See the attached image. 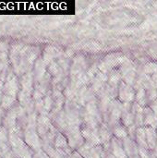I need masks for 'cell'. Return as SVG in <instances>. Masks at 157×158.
<instances>
[{"label":"cell","mask_w":157,"mask_h":158,"mask_svg":"<svg viewBox=\"0 0 157 158\" xmlns=\"http://www.w3.org/2000/svg\"><path fill=\"white\" fill-rule=\"evenodd\" d=\"M120 96L121 99H123L124 101H129V102L131 101L133 99V92L131 88H130L125 84H122L120 89Z\"/></svg>","instance_id":"cell-5"},{"label":"cell","mask_w":157,"mask_h":158,"mask_svg":"<svg viewBox=\"0 0 157 158\" xmlns=\"http://www.w3.org/2000/svg\"><path fill=\"white\" fill-rule=\"evenodd\" d=\"M136 142L137 145L139 148H144V149H149L147 143H146V136H145V130L144 128H139L136 131Z\"/></svg>","instance_id":"cell-4"},{"label":"cell","mask_w":157,"mask_h":158,"mask_svg":"<svg viewBox=\"0 0 157 158\" xmlns=\"http://www.w3.org/2000/svg\"><path fill=\"white\" fill-rule=\"evenodd\" d=\"M144 130H145L146 143H147L148 148L151 150H155L156 148L157 133L155 132V129L151 127H147Z\"/></svg>","instance_id":"cell-3"},{"label":"cell","mask_w":157,"mask_h":158,"mask_svg":"<svg viewBox=\"0 0 157 158\" xmlns=\"http://www.w3.org/2000/svg\"><path fill=\"white\" fill-rule=\"evenodd\" d=\"M110 148H111L112 156L115 158H128L125 153V150L123 148V144H121V143L118 139L112 140Z\"/></svg>","instance_id":"cell-2"},{"label":"cell","mask_w":157,"mask_h":158,"mask_svg":"<svg viewBox=\"0 0 157 158\" xmlns=\"http://www.w3.org/2000/svg\"><path fill=\"white\" fill-rule=\"evenodd\" d=\"M100 136H101V139H102V141H103L104 143H107V142H109V140H110V133H109L108 130H106V129H105V128L101 131Z\"/></svg>","instance_id":"cell-8"},{"label":"cell","mask_w":157,"mask_h":158,"mask_svg":"<svg viewBox=\"0 0 157 158\" xmlns=\"http://www.w3.org/2000/svg\"><path fill=\"white\" fill-rule=\"evenodd\" d=\"M123 148L128 158H140L139 147L130 138L124 139Z\"/></svg>","instance_id":"cell-1"},{"label":"cell","mask_w":157,"mask_h":158,"mask_svg":"<svg viewBox=\"0 0 157 158\" xmlns=\"http://www.w3.org/2000/svg\"><path fill=\"white\" fill-rule=\"evenodd\" d=\"M153 83L157 87V73L154 74V76H153Z\"/></svg>","instance_id":"cell-10"},{"label":"cell","mask_w":157,"mask_h":158,"mask_svg":"<svg viewBox=\"0 0 157 158\" xmlns=\"http://www.w3.org/2000/svg\"><path fill=\"white\" fill-rule=\"evenodd\" d=\"M137 101L141 103V105H143L145 102V93L143 90H140L137 94Z\"/></svg>","instance_id":"cell-9"},{"label":"cell","mask_w":157,"mask_h":158,"mask_svg":"<svg viewBox=\"0 0 157 158\" xmlns=\"http://www.w3.org/2000/svg\"><path fill=\"white\" fill-rule=\"evenodd\" d=\"M145 72L147 73H155L157 72V64L156 63H148L145 66Z\"/></svg>","instance_id":"cell-7"},{"label":"cell","mask_w":157,"mask_h":158,"mask_svg":"<svg viewBox=\"0 0 157 158\" xmlns=\"http://www.w3.org/2000/svg\"><path fill=\"white\" fill-rule=\"evenodd\" d=\"M114 133H115V136L118 138V139H126L127 136H128V132L126 131L125 128H123L122 126H118L116 127L115 131H114Z\"/></svg>","instance_id":"cell-6"}]
</instances>
